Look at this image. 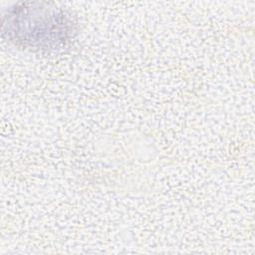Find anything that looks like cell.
Instances as JSON below:
<instances>
[{
    "mask_svg": "<svg viewBox=\"0 0 255 255\" xmlns=\"http://www.w3.org/2000/svg\"><path fill=\"white\" fill-rule=\"evenodd\" d=\"M15 5L3 16V35L24 47L57 49L64 47L74 37L75 28L69 15L59 8Z\"/></svg>",
    "mask_w": 255,
    "mask_h": 255,
    "instance_id": "6da1fadb",
    "label": "cell"
}]
</instances>
